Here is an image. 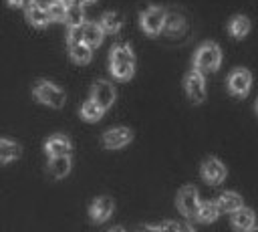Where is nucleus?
<instances>
[{
  "instance_id": "obj_25",
  "label": "nucleus",
  "mask_w": 258,
  "mask_h": 232,
  "mask_svg": "<svg viewBox=\"0 0 258 232\" xmlns=\"http://www.w3.org/2000/svg\"><path fill=\"white\" fill-rule=\"evenodd\" d=\"M103 113H105V109H101L93 99L85 101V103H83V107H81V117H83L85 121H89V123L99 121V119L103 117Z\"/></svg>"
},
{
  "instance_id": "obj_15",
  "label": "nucleus",
  "mask_w": 258,
  "mask_h": 232,
  "mask_svg": "<svg viewBox=\"0 0 258 232\" xmlns=\"http://www.w3.org/2000/svg\"><path fill=\"white\" fill-rule=\"evenodd\" d=\"M165 34L169 36H177L185 30V18L183 14L171 10V12H165V20H163V28H161Z\"/></svg>"
},
{
  "instance_id": "obj_5",
  "label": "nucleus",
  "mask_w": 258,
  "mask_h": 232,
  "mask_svg": "<svg viewBox=\"0 0 258 232\" xmlns=\"http://www.w3.org/2000/svg\"><path fill=\"white\" fill-rule=\"evenodd\" d=\"M163 20H165V8H161V6H149V8L143 10L141 16H139L141 28H143V32H147L149 36H155V34L161 32Z\"/></svg>"
},
{
  "instance_id": "obj_27",
  "label": "nucleus",
  "mask_w": 258,
  "mask_h": 232,
  "mask_svg": "<svg viewBox=\"0 0 258 232\" xmlns=\"http://www.w3.org/2000/svg\"><path fill=\"white\" fill-rule=\"evenodd\" d=\"M145 230H191V226L179 224V222H161V224H151V226H143Z\"/></svg>"
},
{
  "instance_id": "obj_2",
  "label": "nucleus",
  "mask_w": 258,
  "mask_h": 232,
  "mask_svg": "<svg viewBox=\"0 0 258 232\" xmlns=\"http://www.w3.org/2000/svg\"><path fill=\"white\" fill-rule=\"evenodd\" d=\"M222 63V48L216 42H204L194 54V69L200 73H214Z\"/></svg>"
},
{
  "instance_id": "obj_11",
  "label": "nucleus",
  "mask_w": 258,
  "mask_h": 232,
  "mask_svg": "<svg viewBox=\"0 0 258 232\" xmlns=\"http://www.w3.org/2000/svg\"><path fill=\"white\" fill-rule=\"evenodd\" d=\"M113 208H115L113 198H109V196H101V198L93 200L91 210H89V216H91V220H93V222L101 224V222L109 220V216L113 214Z\"/></svg>"
},
{
  "instance_id": "obj_20",
  "label": "nucleus",
  "mask_w": 258,
  "mask_h": 232,
  "mask_svg": "<svg viewBox=\"0 0 258 232\" xmlns=\"http://www.w3.org/2000/svg\"><path fill=\"white\" fill-rule=\"evenodd\" d=\"M99 24H101L103 32L115 34V32H119V28L123 26V14L117 12V10H109V12H105V14L101 16Z\"/></svg>"
},
{
  "instance_id": "obj_28",
  "label": "nucleus",
  "mask_w": 258,
  "mask_h": 232,
  "mask_svg": "<svg viewBox=\"0 0 258 232\" xmlns=\"http://www.w3.org/2000/svg\"><path fill=\"white\" fill-rule=\"evenodd\" d=\"M12 6H22V4H26V0H8Z\"/></svg>"
},
{
  "instance_id": "obj_12",
  "label": "nucleus",
  "mask_w": 258,
  "mask_h": 232,
  "mask_svg": "<svg viewBox=\"0 0 258 232\" xmlns=\"http://www.w3.org/2000/svg\"><path fill=\"white\" fill-rule=\"evenodd\" d=\"M103 36H105V32L99 22H83L81 24V40L87 42L91 48L99 46L103 42Z\"/></svg>"
},
{
  "instance_id": "obj_19",
  "label": "nucleus",
  "mask_w": 258,
  "mask_h": 232,
  "mask_svg": "<svg viewBox=\"0 0 258 232\" xmlns=\"http://www.w3.org/2000/svg\"><path fill=\"white\" fill-rule=\"evenodd\" d=\"M69 54L75 63L87 65L93 59V48L83 40H75V42H69Z\"/></svg>"
},
{
  "instance_id": "obj_16",
  "label": "nucleus",
  "mask_w": 258,
  "mask_h": 232,
  "mask_svg": "<svg viewBox=\"0 0 258 232\" xmlns=\"http://www.w3.org/2000/svg\"><path fill=\"white\" fill-rule=\"evenodd\" d=\"M254 220H256V216H254V212L250 208L240 206L238 210L232 212V226L236 230H252L254 228Z\"/></svg>"
},
{
  "instance_id": "obj_7",
  "label": "nucleus",
  "mask_w": 258,
  "mask_h": 232,
  "mask_svg": "<svg viewBox=\"0 0 258 232\" xmlns=\"http://www.w3.org/2000/svg\"><path fill=\"white\" fill-rule=\"evenodd\" d=\"M175 202H177L179 212L185 218H196V212H198V206H200V196H198V190L194 186H183L177 192V200Z\"/></svg>"
},
{
  "instance_id": "obj_17",
  "label": "nucleus",
  "mask_w": 258,
  "mask_h": 232,
  "mask_svg": "<svg viewBox=\"0 0 258 232\" xmlns=\"http://www.w3.org/2000/svg\"><path fill=\"white\" fill-rule=\"evenodd\" d=\"M71 149H73V145H71L69 137H64V135H52V137L46 139V143H44V151L48 153V157H50V155H64V153H71Z\"/></svg>"
},
{
  "instance_id": "obj_18",
  "label": "nucleus",
  "mask_w": 258,
  "mask_h": 232,
  "mask_svg": "<svg viewBox=\"0 0 258 232\" xmlns=\"http://www.w3.org/2000/svg\"><path fill=\"white\" fill-rule=\"evenodd\" d=\"M71 155L64 153V155H50L48 159V171L52 178H64L69 171H71Z\"/></svg>"
},
{
  "instance_id": "obj_10",
  "label": "nucleus",
  "mask_w": 258,
  "mask_h": 232,
  "mask_svg": "<svg viewBox=\"0 0 258 232\" xmlns=\"http://www.w3.org/2000/svg\"><path fill=\"white\" fill-rule=\"evenodd\" d=\"M133 139V133L129 127H113L103 133V145L107 149H121Z\"/></svg>"
},
{
  "instance_id": "obj_23",
  "label": "nucleus",
  "mask_w": 258,
  "mask_h": 232,
  "mask_svg": "<svg viewBox=\"0 0 258 232\" xmlns=\"http://www.w3.org/2000/svg\"><path fill=\"white\" fill-rule=\"evenodd\" d=\"M218 206H220V212H234L240 206H244V202H242V196L240 194H236V192H224L218 198Z\"/></svg>"
},
{
  "instance_id": "obj_6",
  "label": "nucleus",
  "mask_w": 258,
  "mask_h": 232,
  "mask_svg": "<svg viewBox=\"0 0 258 232\" xmlns=\"http://www.w3.org/2000/svg\"><path fill=\"white\" fill-rule=\"evenodd\" d=\"M252 87V75L248 69H234L228 77V91L234 97H246Z\"/></svg>"
},
{
  "instance_id": "obj_30",
  "label": "nucleus",
  "mask_w": 258,
  "mask_h": 232,
  "mask_svg": "<svg viewBox=\"0 0 258 232\" xmlns=\"http://www.w3.org/2000/svg\"><path fill=\"white\" fill-rule=\"evenodd\" d=\"M28 2H34V0H26V4H28Z\"/></svg>"
},
{
  "instance_id": "obj_24",
  "label": "nucleus",
  "mask_w": 258,
  "mask_h": 232,
  "mask_svg": "<svg viewBox=\"0 0 258 232\" xmlns=\"http://www.w3.org/2000/svg\"><path fill=\"white\" fill-rule=\"evenodd\" d=\"M20 157V145L10 139H0V163H8Z\"/></svg>"
},
{
  "instance_id": "obj_8",
  "label": "nucleus",
  "mask_w": 258,
  "mask_h": 232,
  "mask_svg": "<svg viewBox=\"0 0 258 232\" xmlns=\"http://www.w3.org/2000/svg\"><path fill=\"white\" fill-rule=\"evenodd\" d=\"M226 165L218 159V157H206L204 163H202V178L204 182L212 184V186H218L226 180Z\"/></svg>"
},
{
  "instance_id": "obj_13",
  "label": "nucleus",
  "mask_w": 258,
  "mask_h": 232,
  "mask_svg": "<svg viewBox=\"0 0 258 232\" xmlns=\"http://www.w3.org/2000/svg\"><path fill=\"white\" fill-rule=\"evenodd\" d=\"M26 18H28V22L32 26H46L50 22V16H48L46 6L38 4L36 0L26 4Z\"/></svg>"
},
{
  "instance_id": "obj_26",
  "label": "nucleus",
  "mask_w": 258,
  "mask_h": 232,
  "mask_svg": "<svg viewBox=\"0 0 258 232\" xmlns=\"http://www.w3.org/2000/svg\"><path fill=\"white\" fill-rule=\"evenodd\" d=\"M50 22H62L64 20V12H67V0H50L46 4Z\"/></svg>"
},
{
  "instance_id": "obj_22",
  "label": "nucleus",
  "mask_w": 258,
  "mask_h": 232,
  "mask_svg": "<svg viewBox=\"0 0 258 232\" xmlns=\"http://www.w3.org/2000/svg\"><path fill=\"white\" fill-rule=\"evenodd\" d=\"M228 32L234 36V38H242L250 32V18L244 16V14H236L230 18L228 22Z\"/></svg>"
},
{
  "instance_id": "obj_21",
  "label": "nucleus",
  "mask_w": 258,
  "mask_h": 232,
  "mask_svg": "<svg viewBox=\"0 0 258 232\" xmlns=\"http://www.w3.org/2000/svg\"><path fill=\"white\" fill-rule=\"evenodd\" d=\"M218 216H220V206H218V202H200L198 212H196V218H198L202 224L216 222Z\"/></svg>"
},
{
  "instance_id": "obj_1",
  "label": "nucleus",
  "mask_w": 258,
  "mask_h": 232,
  "mask_svg": "<svg viewBox=\"0 0 258 232\" xmlns=\"http://www.w3.org/2000/svg\"><path fill=\"white\" fill-rule=\"evenodd\" d=\"M109 71L117 81H129L135 73V54L133 48L125 42H119L109 52Z\"/></svg>"
},
{
  "instance_id": "obj_29",
  "label": "nucleus",
  "mask_w": 258,
  "mask_h": 232,
  "mask_svg": "<svg viewBox=\"0 0 258 232\" xmlns=\"http://www.w3.org/2000/svg\"><path fill=\"white\" fill-rule=\"evenodd\" d=\"M256 113H258V99H256Z\"/></svg>"
},
{
  "instance_id": "obj_3",
  "label": "nucleus",
  "mask_w": 258,
  "mask_h": 232,
  "mask_svg": "<svg viewBox=\"0 0 258 232\" xmlns=\"http://www.w3.org/2000/svg\"><path fill=\"white\" fill-rule=\"evenodd\" d=\"M32 93H34V97H36L40 103H44V105H48V107H56V109L62 107L64 101H67L64 91H62L60 87H56L54 83H50V81H38V83L34 85Z\"/></svg>"
},
{
  "instance_id": "obj_9",
  "label": "nucleus",
  "mask_w": 258,
  "mask_h": 232,
  "mask_svg": "<svg viewBox=\"0 0 258 232\" xmlns=\"http://www.w3.org/2000/svg\"><path fill=\"white\" fill-rule=\"evenodd\" d=\"M91 99L101 107V109H109L115 103V87L109 81H97L91 89Z\"/></svg>"
},
{
  "instance_id": "obj_14",
  "label": "nucleus",
  "mask_w": 258,
  "mask_h": 232,
  "mask_svg": "<svg viewBox=\"0 0 258 232\" xmlns=\"http://www.w3.org/2000/svg\"><path fill=\"white\" fill-rule=\"evenodd\" d=\"M62 22H67L69 28H77L85 22V10L79 0H67V12Z\"/></svg>"
},
{
  "instance_id": "obj_4",
  "label": "nucleus",
  "mask_w": 258,
  "mask_h": 232,
  "mask_svg": "<svg viewBox=\"0 0 258 232\" xmlns=\"http://www.w3.org/2000/svg\"><path fill=\"white\" fill-rule=\"evenodd\" d=\"M183 87H185V93L194 105H200L206 101V95H208L206 93V81H204V73H200L198 69L187 71V75L183 77Z\"/></svg>"
}]
</instances>
